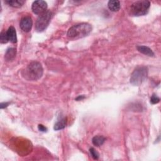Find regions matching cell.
Wrapping results in <instances>:
<instances>
[{"instance_id": "1", "label": "cell", "mask_w": 161, "mask_h": 161, "mask_svg": "<svg viewBox=\"0 0 161 161\" xmlns=\"http://www.w3.org/2000/svg\"><path fill=\"white\" fill-rule=\"evenodd\" d=\"M44 69L41 64L37 61L30 62L23 71V77L28 80L37 81L43 75Z\"/></svg>"}, {"instance_id": "2", "label": "cell", "mask_w": 161, "mask_h": 161, "mask_svg": "<svg viewBox=\"0 0 161 161\" xmlns=\"http://www.w3.org/2000/svg\"><path fill=\"white\" fill-rule=\"evenodd\" d=\"M91 25L87 23H82L75 25L70 27L67 33V37L70 39H78L86 37L91 32Z\"/></svg>"}, {"instance_id": "3", "label": "cell", "mask_w": 161, "mask_h": 161, "mask_svg": "<svg viewBox=\"0 0 161 161\" xmlns=\"http://www.w3.org/2000/svg\"><path fill=\"white\" fill-rule=\"evenodd\" d=\"M150 6L149 1H138L131 5L129 11L130 15L135 16H143L148 13Z\"/></svg>"}, {"instance_id": "4", "label": "cell", "mask_w": 161, "mask_h": 161, "mask_svg": "<svg viewBox=\"0 0 161 161\" xmlns=\"http://www.w3.org/2000/svg\"><path fill=\"white\" fill-rule=\"evenodd\" d=\"M147 75L148 69L146 67H138L131 75L130 83L134 86H139L146 80Z\"/></svg>"}, {"instance_id": "5", "label": "cell", "mask_w": 161, "mask_h": 161, "mask_svg": "<svg viewBox=\"0 0 161 161\" xmlns=\"http://www.w3.org/2000/svg\"><path fill=\"white\" fill-rule=\"evenodd\" d=\"M52 16V13L49 10H47L44 13L40 15L37 19L36 23H35V29L36 30L40 32L46 29L49 25Z\"/></svg>"}, {"instance_id": "6", "label": "cell", "mask_w": 161, "mask_h": 161, "mask_svg": "<svg viewBox=\"0 0 161 161\" xmlns=\"http://www.w3.org/2000/svg\"><path fill=\"white\" fill-rule=\"evenodd\" d=\"M47 8V3L45 1L39 0L33 3L32 6V11L36 15H41L45 12Z\"/></svg>"}, {"instance_id": "7", "label": "cell", "mask_w": 161, "mask_h": 161, "mask_svg": "<svg viewBox=\"0 0 161 161\" xmlns=\"http://www.w3.org/2000/svg\"><path fill=\"white\" fill-rule=\"evenodd\" d=\"M33 22L30 16H25L22 18L20 22V28L24 32H29L32 27Z\"/></svg>"}, {"instance_id": "8", "label": "cell", "mask_w": 161, "mask_h": 161, "mask_svg": "<svg viewBox=\"0 0 161 161\" xmlns=\"http://www.w3.org/2000/svg\"><path fill=\"white\" fill-rule=\"evenodd\" d=\"M6 33L9 39V41H10L13 44H15L17 42V37H16V32L15 28L13 27H10L8 28L6 31Z\"/></svg>"}, {"instance_id": "9", "label": "cell", "mask_w": 161, "mask_h": 161, "mask_svg": "<svg viewBox=\"0 0 161 161\" xmlns=\"http://www.w3.org/2000/svg\"><path fill=\"white\" fill-rule=\"evenodd\" d=\"M137 50L141 52L142 53L150 57H153L154 56V53L153 51L148 47L146 46H143V45H139L137 47Z\"/></svg>"}, {"instance_id": "10", "label": "cell", "mask_w": 161, "mask_h": 161, "mask_svg": "<svg viewBox=\"0 0 161 161\" xmlns=\"http://www.w3.org/2000/svg\"><path fill=\"white\" fill-rule=\"evenodd\" d=\"M108 6L110 10L112 11H118L120 10L121 5H120V2L118 0H112L110 1L108 3Z\"/></svg>"}, {"instance_id": "11", "label": "cell", "mask_w": 161, "mask_h": 161, "mask_svg": "<svg viewBox=\"0 0 161 161\" xmlns=\"http://www.w3.org/2000/svg\"><path fill=\"white\" fill-rule=\"evenodd\" d=\"M5 2L13 8H20L25 3V1H23V0H8Z\"/></svg>"}, {"instance_id": "12", "label": "cell", "mask_w": 161, "mask_h": 161, "mask_svg": "<svg viewBox=\"0 0 161 161\" xmlns=\"http://www.w3.org/2000/svg\"><path fill=\"white\" fill-rule=\"evenodd\" d=\"M105 140H106V138L104 137H103L102 135H97L93 138L92 142L94 146L100 147L104 144Z\"/></svg>"}, {"instance_id": "13", "label": "cell", "mask_w": 161, "mask_h": 161, "mask_svg": "<svg viewBox=\"0 0 161 161\" xmlns=\"http://www.w3.org/2000/svg\"><path fill=\"white\" fill-rule=\"evenodd\" d=\"M67 125V118H64L62 120H61L60 121H57L54 127H53V129L55 130H60L62 129H64Z\"/></svg>"}, {"instance_id": "14", "label": "cell", "mask_w": 161, "mask_h": 161, "mask_svg": "<svg viewBox=\"0 0 161 161\" xmlns=\"http://www.w3.org/2000/svg\"><path fill=\"white\" fill-rule=\"evenodd\" d=\"M16 56V49L15 48H9L5 53V59L7 61H11L15 58Z\"/></svg>"}, {"instance_id": "15", "label": "cell", "mask_w": 161, "mask_h": 161, "mask_svg": "<svg viewBox=\"0 0 161 161\" xmlns=\"http://www.w3.org/2000/svg\"><path fill=\"white\" fill-rule=\"evenodd\" d=\"M9 41V39L8 37V35L6 32H2L0 34V42L2 44H6Z\"/></svg>"}, {"instance_id": "16", "label": "cell", "mask_w": 161, "mask_h": 161, "mask_svg": "<svg viewBox=\"0 0 161 161\" xmlns=\"http://www.w3.org/2000/svg\"><path fill=\"white\" fill-rule=\"evenodd\" d=\"M89 152H90V154L92 156V157L95 159V160H98L99 159L100 155L98 154V152L94 149V148H91L89 149Z\"/></svg>"}, {"instance_id": "17", "label": "cell", "mask_w": 161, "mask_h": 161, "mask_svg": "<svg viewBox=\"0 0 161 161\" xmlns=\"http://www.w3.org/2000/svg\"><path fill=\"white\" fill-rule=\"evenodd\" d=\"M160 101V98L155 95H153L150 98V103L153 104H157Z\"/></svg>"}, {"instance_id": "18", "label": "cell", "mask_w": 161, "mask_h": 161, "mask_svg": "<svg viewBox=\"0 0 161 161\" xmlns=\"http://www.w3.org/2000/svg\"><path fill=\"white\" fill-rule=\"evenodd\" d=\"M38 129H39V131L43 132H47V128L45 127L43 125H39Z\"/></svg>"}, {"instance_id": "19", "label": "cell", "mask_w": 161, "mask_h": 161, "mask_svg": "<svg viewBox=\"0 0 161 161\" xmlns=\"http://www.w3.org/2000/svg\"><path fill=\"white\" fill-rule=\"evenodd\" d=\"M9 104V103H1V108L3 109L4 108H6L7 106Z\"/></svg>"}, {"instance_id": "20", "label": "cell", "mask_w": 161, "mask_h": 161, "mask_svg": "<svg viewBox=\"0 0 161 161\" xmlns=\"http://www.w3.org/2000/svg\"><path fill=\"white\" fill-rule=\"evenodd\" d=\"M84 96L83 95H81V96H79L76 100H78V101H79V100H82L84 99Z\"/></svg>"}]
</instances>
